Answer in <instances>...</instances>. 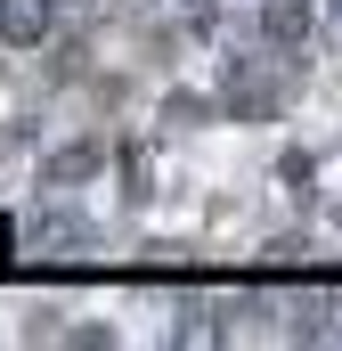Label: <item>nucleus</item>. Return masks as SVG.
Wrapping results in <instances>:
<instances>
[{"instance_id": "obj_2", "label": "nucleus", "mask_w": 342, "mask_h": 351, "mask_svg": "<svg viewBox=\"0 0 342 351\" xmlns=\"http://www.w3.org/2000/svg\"><path fill=\"white\" fill-rule=\"evenodd\" d=\"M261 25H269V41H302L310 33V0H269Z\"/></svg>"}, {"instance_id": "obj_1", "label": "nucleus", "mask_w": 342, "mask_h": 351, "mask_svg": "<svg viewBox=\"0 0 342 351\" xmlns=\"http://www.w3.org/2000/svg\"><path fill=\"white\" fill-rule=\"evenodd\" d=\"M49 25H57V0H0V41L33 49V41H49Z\"/></svg>"}]
</instances>
